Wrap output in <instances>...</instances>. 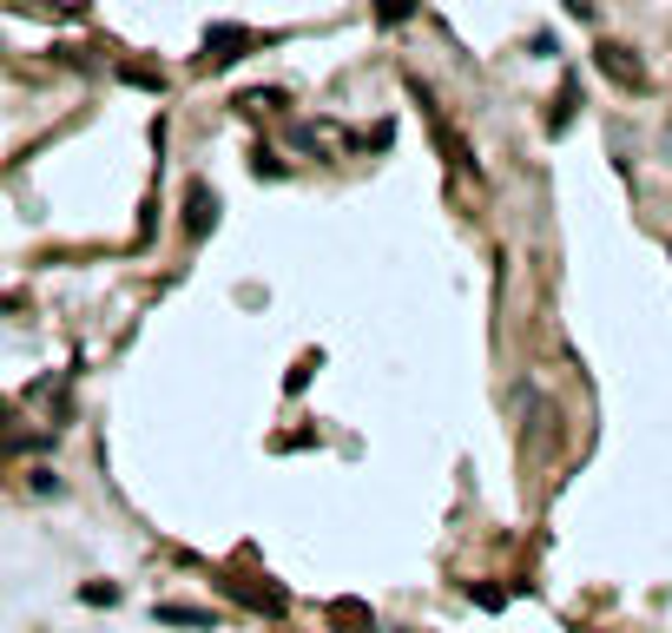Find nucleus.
Segmentation results:
<instances>
[{
	"instance_id": "1",
	"label": "nucleus",
	"mask_w": 672,
	"mask_h": 633,
	"mask_svg": "<svg viewBox=\"0 0 672 633\" xmlns=\"http://www.w3.org/2000/svg\"><path fill=\"white\" fill-rule=\"evenodd\" d=\"M238 46H251V33H244V26H218V33L205 40V66H231Z\"/></svg>"
},
{
	"instance_id": "2",
	"label": "nucleus",
	"mask_w": 672,
	"mask_h": 633,
	"mask_svg": "<svg viewBox=\"0 0 672 633\" xmlns=\"http://www.w3.org/2000/svg\"><path fill=\"white\" fill-rule=\"evenodd\" d=\"M601 66L620 79V86H640L647 73H640V59H627V46H601Z\"/></svg>"
}]
</instances>
